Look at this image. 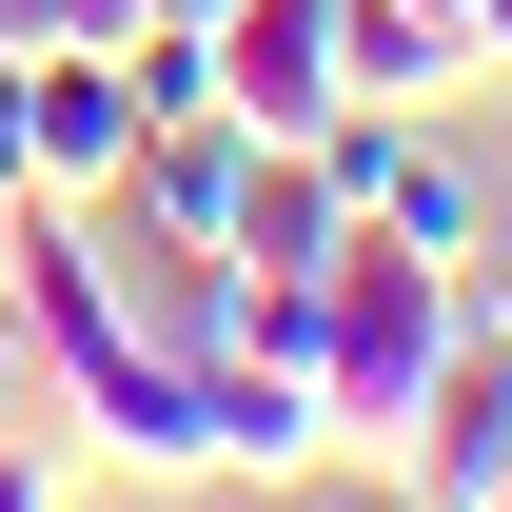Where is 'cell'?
Segmentation results:
<instances>
[{
  "label": "cell",
  "instance_id": "6da1fadb",
  "mask_svg": "<svg viewBox=\"0 0 512 512\" xmlns=\"http://www.w3.org/2000/svg\"><path fill=\"white\" fill-rule=\"evenodd\" d=\"M453 256H414V237H355L316 276V394H335V453H394L414 434V394L453 375Z\"/></svg>",
  "mask_w": 512,
  "mask_h": 512
},
{
  "label": "cell",
  "instance_id": "7a4b0ae2",
  "mask_svg": "<svg viewBox=\"0 0 512 512\" xmlns=\"http://www.w3.org/2000/svg\"><path fill=\"white\" fill-rule=\"evenodd\" d=\"M394 512H512V355L493 335H453V375L414 394V434L375 453Z\"/></svg>",
  "mask_w": 512,
  "mask_h": 512
},
{
  "label": "cell",
  "instance_id": "3957f363",
  "mask_svg": "<svg viewBox=\"0 0 512 512\" xmlns=\"http://www.w3.org/2000/svg\"><path fill=\"white\" fill-rule=\"evenodd\" d=\"M119 158H138L119 40H40L20 60V197H119Z\"/></svg>",
  "mask_w": 512,
  "mask_h": 512
},
{
  "label": "cell",
  "instance_id": "277c9868",
  "mask_svg": "<svg viewBox=\"0 0 512 512\" xmlns=\"http://www.w3.org/2000/svg\"><path fill=\"white\" fill-rule=\"evenodd\" d=\"M217 119H256V138L335 119V0H217Z\"/></svg>",
  "mask_w": 512,
  "mask_h": 512
},
{
  "label": "cell",
  "instance_id": "5b68a950",
  "mask_svg": "<svg viewBox=\"0 0 512 512\" xmlns=\"http://www.w3.org/2000/svg\"><path fill=\"white\" fill-rule=\"evenodd\" d=\"M256 276V296H316L335 256H355V197H335V158L316 138H256V178H237V237H217Z\"/></svg>",
  "mask_w": 512,
  "mask_h": 512
},
{
  "label": "cell",
  "instance_id": "8992f818",
  "mask_svg": "<svg viewBox=\"0 0 512 512\" xmlns=\"http://www.w3.org/2000/svg\"><path fill=\"white\" fill-rule=\"evenodd\" d=\"M453 79H473V20H453V0H335V119H355V99L434 119Z\"/></svg>",
  "mask_w": 512,
  "mask_h": 512
},
{
  "label": "cell",
  "instance_id": "52a82bcc",
  "mask_svg": "<svg viewBox=\"0 0 512 512\" xmlns=\"http://www.w3.org/2000/svg\"><path fill=\"white\" fill-rule=\"evenodd\" d=\"M453 316H473V335H493V355H512V217H493V237H473V256H453Z\"/></svg>",
  "mask_w": 512,
  "mask_h": 512
},
{
  "label": "cell",
  "instance_id": "ba28073f",
  "mask_svg": "<svg viewBox=\"0 0 512 512\" xmlns=\"http://www.w3.org/2000/svg\"><path fill=\"white\" fill-rule=\"evenodd\" d=\"M0 512H60V473H40V453H20V434H0Z\"/></svg>",
  "mask_w": 512,
  "mask_h": 512
},
{
  "label": "cell",
  "instance_id": "9c48e42d",
  "mask_svg": "<svg viewBox=\"0 0 512 512\" xmlns=\"http://www.w3.org/2000/svg\"><path fill=\"white\" fill-rule=\"evenodd\" d=\"M473 79H512V0H473Z\"/></svg>",
  "mask_w": 512,
  "mask_h": 512
},
{
  "label": "cell",
  "instance_id": "30bf717a",
  "mask_svg": "<svg viewBox=\"0 0 512 512\" xmlns=\"http://www.w3.org/2000/svg\"><path fill=\"white\" fill-rule=\"evenodd\" d=\"M0 276H20V197H0Z\"/></svg>",
  "mask_w": 512,
  "mask_h": 512
},
{
  "label": "cell",
  "instance_id": "8fae6325",
  "mask_svg": "<svg viewBox=\"0 0 512 512\" xmlns=\"http://www.w3.org/2000/svg\"><path fill=\"white\" fill-rule=\"evenodd\" d=\"M316 512H394V493H316Z\"/></svg>",
  "mask_w": 512,
  "mask_h": 512
},
{
  "label": "cell",
  "instance_id": "7c38bea8",
  "mask_svg": "<svg viewBox=\"0 0 512 512\" xmlns=\"http://www.w3.org/2000/svg\"><path fill=\"white\" fill-rule=\"evenodd\" d=\"M453 20H473V0H453Z\"/></svg>",
  "mask_w": 512,
  "mask_h": 512
}]
</instances>
